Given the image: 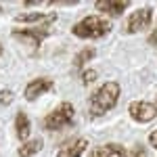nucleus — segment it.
<instances>
[{"instance_id": "9d476101", "label": "nucleus", "mask_w": 157, "mask_h": 157, "mask_svg": "<svg viewBox=\"0 0 157 157\" xmlns=\"http://www.w3.org/2000/svg\"><path fill=\"white\" fill-rule=\"evenodd\" d=\"M88 157H128V153H126V149L121 145L109 143V145H101L97 149H92Z\"/></svg>"}, {"instance_id": "f03ea898", "label": "nucleus", "mask_w": 157, "mask_h": 157, "mask_svg": "<svg viewBox=\"0 0 157 157\" xmlns=\"http://www.w3.org/2000/svg\"><path fill=\"white\" fill-rule=\"evenodd\" d=\"M111 32V23L105 17H97V15H88L82 21L71 27V34L78 38H84V40H98V38L107 36Z\"/></svg>"}, {"instance_id": "423d86ee", "label": "nucleus", "mask_w": 157, "mask_h": 157, "mask_svg": "<svg viewBox=\"0 0 157 157\" xmlns=\"http://www.w3.org/2000/svg\"><path fill=\"white\" fill-rule=\"evenodd\" d=\"M128 113H130V117L134 121L149 124L151 120H155L157 107L153 103H147V101H134V103H130V107H128Z\"/></svg>"}, {"instance_id": "7ed1b4c3", "label": "nucleus", "mask_w": 157, "mask_h": 157, "mask_svg": "<svg viewBox=\"0 0 157 157\" xmlns=\"http://www.w3.org/2000/svg\"><path fill=\"white\" fill-rule=\"evenodd\" d=\"M73 115H75V109L71 103H67V101L59 103V107H55L44 117V128L46 130H63L73 124Z\"/></svg>"}, {"instance_id": "412c9836", "label": "nucleus", "mask_w": 157, "mask_h": 157, "mask_svg": "<svg viewBox=\"0 0 157 157\" xmlns=\"http://www.w3.org/2000/svg\"><path fill=\"white\" fill-rule=\"evenodd\" d=\"M0 11H2V6H0Z\"/></svg>"}, {"instance_id": "ddd939ff", "label": "nucleus", "mask_w": 157, "mask_h": 157, "mask_svg": "<svg viewBox=\"0 0 157 157\" xmlns=\"http://www.w3.org/2000/svg\"><path fill=\"white\" fill-rule=\"evenodd\" d=\"M52 17H55V15H44V13H23V15H17V21H19V23H36V21L46 23Z\"/></svg>"}, {"instance_id": "dca6fc26", "label": "nucleus", "mask_w": 157, "mask_h": 157, "mask_svg": "<svg viewBox=\"0 0 157 157\" xmlns=\"http://www.w3.org/2000/svg\"><path fill=\"white\" fill-rule=\"evenodd\" d=\"M97 80V71L94 69H86V71H82V82L84 84H92Z\"/></svg>"}, {"instance_id": "9b49d317", "label": "nucleus", "mask_w": 157, "mask_h": 157, "mask_svg": "<svg viewBox=\"0 0 157 157\" xmlns=\"http://www.w3.org/2000/svg\"><path fill=\"white\" fill-rule=\"evenodd\" d=\"M29 132H32V121H29V117L25 115L23 111H17V115H15V134H17V138L27 143Z\"/></svg>"}, {"instance_id": "4468645a", "label": "nucleus", "mask_w": 157, "mask_h": 157, "mask_svg": "<svg viewBox=\"0 0 157 157\" xmlns=\"http://www.w3.org/2000/svg\"><path fill=\"white\" fill-rule=\"evenodd\" d=\"M97 57V50L94 48H82L78 55H75V59H73V65L75 67H82L84 63H88L90 59H94Z\"/></svg>"}, {"instance_id": "f8f14e48", "label": "nucleus", "mask_w": 157, "mask_h": 157, "mask_svg": "<svg viewBox=\"0 0 157 157\" xmlns=\"http://www.w3.org/2000/svg\"><path fill=\"white\" fill-rule=\"evenodd\" d=\"M42 138H34V140H27L23 145L19 147V151H17V155L19 157H34L36 153H40V149H42Z\"/></svg>"}, {"instance_id": "1a4fd4ad", "label": "nucleus", "mask_w": 157, "mask_h": 157, "mask_svg": "<svg viewBox=\"0 0 157 157\" xmlns=\"http://www.w3.org/2000/svg\"><path fill=\"white\" fill-rule=\"evenodd\" d=\"M97 11L105 13V15H111V17H120L121 13L130 6L128 0H98L97 4Z\"/></svg>"}, {"instance_id": "39448f33", "label": "nucleus", "mask_w": 157, "mask_h": 157, "mask_svg": "<svg viewBox=\"0 0 157 157\" xmlns=\"http://www.w3.org/2000/svg\"><path fill=\"white\" fill-rule=\"evenodd\" d=\"M151 19H153V9L151 6H145V9H138L134 11L128 21H126V34H136V32H143L151 25Z\"/></svg>"}, {"instance_id": "f257e3e1", "label": "nucleus", "mask_w": 157, "mask_h": 157, "mask_svg": "<svg viewBox=\"0 0 157 157\" xmlns=\"http://www.w3.org/2000/svg\"><path fill=\"white\" fill-rule=\"evenodd\" d=\"M120 92L121 90H120L117 82H105L103 86H98L92 92V97H90V115L92 117H101L107 111H111L117 105Z\"/></svg>"}, {"instance_id": "f3484780", "label": "nucleus", "mask_w": 157, "mask_h": 157, "mask_svg": "<svg viewBox=\"0 0 157 157\" xmlns=\"http://www.w3.org/2000/svg\"><path fill=\"white\" fill-rule=\"evenodd\" d=\"M128 157H147V151L143 149V147H134L132 151L128 153Z\"/></svg>"}, {"instance_id": "6ab92c4d", "label": "nucleus", "mask_w": 157, "mask_h": 157, "mask_svg": "<svg viewBox=\"0 0 157 157\" xmlns=\"http://www.w3.org/2000/svg\"><path fill=\"white\" fill-rule=\"evenodd\" d=\"M149 44H157V29L151 34V36H149Z\"/></svg>"}, {"instance_id": "aec40b11", "label": "nucleus", "mask_w": 157, "mask_h": 157, "mask_svg": "<svg viewBox=\"0 0 157 157\" xmlns=\"http://www.w3.org/2000/svg\"><path fill=\"white\" fill-rule=\"evenodd\" d=\"M2 50H4V48H2V44H0V57H2Z\"/></svg>"}, {"instance_id": "2eb2a0df", "label": "nucleus", "mask_w": 157, "mask_h": 157, "mask_svg": "<svg viewBox=\"0 0 157 157\" xmlns=\"http://www.w3.org/2000/svg\"><path fill=\"white\" fill-rule=\"evenodd\" d=\"M13 103V90H0V107H6Z\"/></svg>"}, {"instance_id": "0eeeda50", "label": "nucleus", "mask_w": 157, "mask_h": 157, "mask_svg": "<svg viewBox=\"0 0 157 157\" xmlns=\"http://www.w3.org/2000/svg\"><path fill=\"white\" fill-rule=\"evenodd\" d=\"M50 88H52V80H50V78H34L32 82H27L23 94H25L27 101H36L38 97L46 94Z\"/></svg>"}, {"instance_id": "20e7f679", "label": "nucleus", "mask_w": 157, "mask_h": 157, "mask_svg": "<svg viewBox=\"0 0 157 157\" xmlns=\"http://www.w3.org/2000/svg\"><path fill=\"white\" fill-rule=\"evenodd\" d=\"M55 21V17L46 21V23L42 25V27H15L13 29V38L15 40H19V42H23L25 46H29V48H38L40 44H42V40L50 34V23Z\"/></svg>"}, {"instance_id": "6e6552de", "label": "nucleus", "mask_w": 157, "mask_h": 157, "mask_svg": "<svg viewBox=\"0 0 157 157\" xmlns=\"http://www.w3.org/2000/svg\"><path fill=\"white\" fill-rule=\"evenodd\" d=\"M88 149V140L86 138H71L59 149L57 157H82L84 151Z\"/></svg>"}, {"instance_id": "a211bd4d", "label": "nucleus", "mask_w": 157, "mask_h": 157, "mask_svg": "<svg viewBox=\"0 0 157 157\" xmlns=\"http://www.w3.org/2000/svg\"><path fill=\"white\" fill-rule=\"evenodd\" d=\"M149 145L153 147V149H157V130H153V132L149 134Z\"/></svg>"}]
</instances>
